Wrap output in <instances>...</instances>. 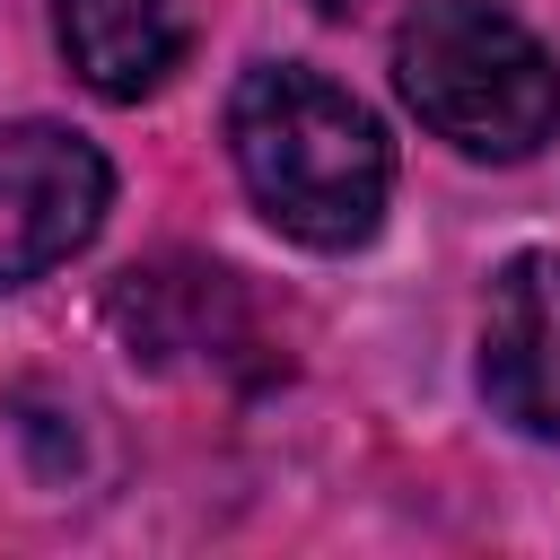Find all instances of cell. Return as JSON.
I'll return each instance as SVG.
<instances>
[{
	"label": "cell",
	"instance_id": "cell-5",
	"mask_svg": "<svg viewBox=\"0 0 560 560\" xmlns=\"http://www.w3.org/2000/svg\"><path fill=\"white\" fill-rule=\"evenodd\" d=\"M52 35L96 96L131 105L192 52V0H52Z\"/></svg>",
	"mask_w": 560,
	"mask_h": 560
},
{
	"label": "cell",
	"instance_id": "cell-3",
	"mask_svg": "<svg viewBox=\"0 0 560 560\" xmlns=\"http://www.w3.org/2000/svg\"><path fill=\"white\" fill-rule=\"evenodd\" d=\"M114 175L105 158L61 122H9L0 131V289L44 280L105 228Z\"/></svg>",
	"mask_w": 560,
	"mask_h": 560
},
{
	"label": "cell",
	"instance_id": "cell-6",
	"mask_svg": "<svg viewBox=\"0 0 560 560\" xmlns=\"http://www.w3.org/2000/svg\"><path fill=\"white\" fill-rule=\"evenodd\" d=\"M315 9H324V18H350V9H368V0H315Z\"/></svg>",
	"mask_w": 560,
	"mask_h": 560
},
{
	"label": "cell",
	"instance_id": "cell-2",
	"mask_svg": "<svg viewBox=\"0 0 560 560\" xmlns=\"http://www.w3.org/2000/svg\"><path fill=\"white\" fill-rule=\"evenodd\" d=\"M402 105L464 158L516 166L560 131V70L499 0H420L394 35Z\"/></svg>",
	"mask_w": 560,
	"mask_h": 560
},
{
	"label": "cell",
	"instance_id": "cell-1",
	"mask_svg": "<svg viewBox=\"0 0 560 560\" xmlns=\"http://www.w3.org/2000/svg\"><path fill=\"white\" fill-rule=\"evenodd\" d=\"M228 158L254 192V210L315 245V254H350L376 236L385 192H394V149L385 122L332 88L306 61H254L228 96Z\"/></svg>",
	"mask_w": 560,
	"mask_h": 560
},
{
	"label": "cell",
	"instance_id": "cell-4",
	"mask_svg": "<svg viewBox=\"0 0 560 560\" xmlns=\"http://www.w3.org/2000/svg\"><path fill=\"white\" fill-rule=\"evenodd\" d=\"M481 394L508 429L560 446V254H516L490 280Z\"/></svg>",
	"mask_w": 560,
	"mask_h": 560
}]
</instances>
